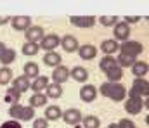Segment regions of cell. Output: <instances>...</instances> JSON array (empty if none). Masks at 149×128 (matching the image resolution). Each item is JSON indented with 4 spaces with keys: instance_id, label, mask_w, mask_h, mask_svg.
Returning a JSON list of instances; mask_svg holds the SVG:
<instances>
[{
    "instance_id": "37",
    "label": "cell",
    "mask_w": 149,
    "mask_h": 128,
    "mask_svg": "<svg viewBox=\"0 0 149 128\" xmlns=\"http://www.w3.org/2000/svg\"><path fill=\"white\" fill-rule=\"evenodd\" d=\"M33 128H49V121L45 118H37L33 121Z\"/></svg>"
},
{
    "instance_id": "38",
    "label": "cell",
    "mask_w": 149,
    "mask_h": 128,
    "mask_svg": "<svg viewBox=\"0 0 149 128\" xmlns=\"http://www.w3.org/2000/svg\"><path fill=\"white\" fill-rule=\"evenodd\" d=\"M139 21H141V17H139V16H130V17H128V16H127V17H125V21H123V23H127V24H128V26H130V24H134V23H139Z\"/></svg>"
},
{
    "instance_id": "1",
    "label": "cell",
    "mask_w": 149,
    "mask_h": 128,
    "mask_svg": "<svg viewBox=\"0 0 149 128\" xmlns=\"http://www.w3.org/2000/svg\"><path fill=\"white\" fill-rule=\"evenodd\" d=\"M101 95L111 99L114 102H120V100H125V97H127V88L121 85V83L106 82V83L101 85Z\"/></svg>"
},
{
    "instance_id": "31",
    "label": "cell",
    "mask_w": 149,
    "mask_h": 128,
    "mask_svg": "<svg viewBox=\"0 0 149 128\" xmlns=\"http://www.w3.org/2000/svg\"><path fill=\"white\" fill-rule=\"evenodd\" d=\"M12 82V69L9 66L0 68V85H9Z\"/></svg>"
},
{
    "instance_id": "39",
    "label": "cell",
    "mask_w": 149,
    "mask_h": 128,
    "mask_svg": "<svg viewBox=\"0 0 149 128\" xmlns=\"http://www.w3.org/2000/svg\"><path fill=\"white\" fill-rule=\"evenodd\" d=\"M7 23H10V17H7V16H0V26H3V24H7Z\"/></svg>"
},
{
    "instance_id": "4",
    "label": "cell",
    "mask_w": 149,
    "mask_h": 128,
    "mask_svg": "<svg viewBox=\"0 0 149 128\" xmlns=\"http://www.w3.org/2000/svg\"><path fill=\"white\" fill-rule=\"evenodd\" d=\"M142 50H144V45L141 42H135V40H127L120 45V54L132 55V57H137L139 54H142Z\"/></svg>"
},
{
    "instance_id": "35",
    "label": "cell",
    "mask_w": 149,
    "mask_h": 128,
    "mask_svg": "<svg viewBox=\"0 0 149 128\" xmlns=\"http://www.w3.org/2000/svg\"><path fill=\"white\" fill-rule=\"evenodd\" d=\"M116 127H118V128H137V127H135V123H134L132 120H128V118L120 120V123H116Z\"/></svg>"
},
{
    "instance_id": "5",
    "label": "cell",
    "mask_w": 149,
    "mask_h": 128,
    "mask_svg": "<svg viewBox=\"0 0 149 128\" xmlns=\"http://www.w3.org/2000/svg\"><path fill=\"white\" fill-rule=\"evenodd\" d=\"M68 125H73V127H76V125H80L81 123V111L80 109H76V107H70V109H66V111H63V116H61Z\"/></svg>"
},
{
    "instance_id": "15",
    "label": "cell",
    "mask_w": 149,
    "mask_h": 128,
    "mask_svg": "<svg viewBox=\"0 0 149 128\" xmlns=\"http://www.w3.org/2000/svg\"><path fill=\"white\" fill-rule=\"evenodd\" d=\"M97 97V88L94 85H85L80 88V99L83 102H92Z\"/></svg>"
},
{
    "instance_id": "24",
    "label": "cell",
    "mask_w": 149,
    "mask_h": 128,
    "mask_svg": "<svg viewBox=\"0 0 149 128\" xmlns=\"http://www.w3.org/2000/svg\"><path fill=\"white\" fill-rule=\"evenodd\" d=\"M23 71H24V76L30 80V78H37V76H40L38 73H40V69H38V64L37 62H26L24 64V68H23Z\"/></svg>"
},
{
    "instance_id": "32",
    "label": "cell",
    "mask_w": 149,
    "mask_h": 128,
    "mask_svg": "<svg viewBox=\"0 0 149 128\" xmlns=\"http://www.w3.org/2000/svg\"><path fill=\"white\" fill-rule=\"evenodd\" d=\"M81 123H83V127L85 128H99L101 127L99 118H97V116H92V114L83 116V118H81Z\"/></svg>"
},
{
    "instance_id": "19",
    "label": "cell",
    "mask_w": 149,
    "mask_h": 128,
    "mask_svg": "<svg viewBox=\"0 0 149 128\" xmlns=\"http://www.w3.org/2000/svg\"><path fill=\"white\" fill-rule=\"evenodd\" d=\"M30 80L23 75V76H17V78H12V88H16L19 93H23V92H26L28 88H30Z\"/></svg>"
},
{
    "instance_id": "28",
    "label": "cell",
    "mask_w": 149,
    "mask_h": 128,
    "mask_svg": "<svg viewBox=\"0 0 149 128\" xmlns=\"http://www.w3.org/2000/svg\"><path fill=\"white\" fill-rule=\"evenodd\" d=\"M19 99H21V93L16 90V88H12V86H9L7 88V92H5V102H9L10 106L12 104H19Z\"/></svg>"
},
{
    "instance_id": "18",
    "label": "cell",
    "mask_w": 149,
    "mask_h": 128,
    "mask_svg": "<svg viewBox=\"0 0 149 128\" xmlns=\"http://www.w3.org/2000/svg\"><path fill=\"white\" fill-rule=\"evenodd\" d=\"M70 76H73L74 82L83 83V82H87V78H88V71H87L83 66H74L73 69L70 71Z\"/></svg>"
},
{
    "instance_id": "23",
    "label": "cell",
    "mask_w": 149,
    "mask_h": 128,
    "mask_svg": "<svg viewBox=\"0 0 149 128\" xmlns=\"http://www.w3.org/2000/svg\"><path fill=\"white\" fill-rule=\"evenodd\" d=\"M14 59H16V50L10 47H5V50L0 54V62L3 66H9L10 62H14Z\"/></svg>"
},
{
    "instance_id": "13",
    "label": "cell",
    "mask_w": 149,
    "mask_h": 128,
    "mask_svg": "<svg viewBox=\"0 0 149 128\" xmlns=\"http://www.w3.org/2000/svg\"><path fill=\"white\" fill-rule=\"evenodd\" d=\"M63 48H64V52H68V54H73V52H78V40L74 38L73 35H64L63 38H61V43H59Z\"/></svg>"
},
{
    "instance_id": "8",
    "label": "cell",
    "mask_w": 149,
    "mask_h": 128,
    "mask_svg": "<svg viewBox=\"0 0 149 128\" xmlns=\"http://www.w3.org/2000/svg\"><path fill=\"white\" fill-rule=\"evenodd\" d=\"M113 33H114V40H116V42H118V40H120V42H127L128 37H130V26H128L127 23H123V21H121V23L118 21V23L114 24V31H113Z\"/></svg>"
},
{
    "instance_id": "10",
    "label": "cell",
    "mask_w": 149,
    "mask_h": 128,
    "mask_svg": "<svg viewBox=\"0 0 149 128\" xmlns=\"http://www.w3.org/2000/svg\"><path fill=\"white\" fill-rule=\"evenodd\" d=\"M10 24L16 31H26L31 26V19L28 16H16V17H10Z\"/></svg>"
},
{
    "instance_id": "33",
    "label": "cell",
    "mask_w": 149,
    "mask_h": 128,
    "mask_svg": "<svg viewBox=\"0 0 149 128\" xmlns=\"http://www.w3.org/2000/svg\"><path fill=\"white\" fill-rule=\"evenodd\" d=\"M38 50H40L38 43H30V42H26L24 45H23V54H24V55H37Z\"/></svg>"
},
{
    "instance_id": "6",
    "label": "cell",
    "mask_w": 149,
    "mask_h": 128,
    "mask_svg": "<svg viewBox=\"0 0 149 128\" xmlns=\"http://www.w3.org/2000/svg\"><path fill=\"white\" fill-rule=\"evenodd\" d=\"M144 106L146 102H142L141 97H128V100H125V111L128 114H139Z\"/></svg>"
},
{
    "instance_id": "2",
    "label": "cell",
    "mask_w": 149,
    "mask_h": 128,
    "mask_svg": "<svg viewBox=\"0 0 149 128\" xmlns=\"http://www.w3.org/2000/svg\"><path fill=\"white\" fill-rule=\"evenodd\" d=\"M9 114L16 121H30L35 116V109L31 106H21V104H12L9 107Z\"/></svg>"
},
{
    "instance_id": "25",
    "label": "cell",
    "mask_w": 149,
    "mask_h": 128,
    "mask_svg": "<svg viewBox=\"0 0 149 128\" xmlns=\"http://www.w3.org/2000/svg\"><path fill=\"white\" fill-rule=\"evenodd\" d=\"M45 95L50 99H59L63 95V86L57 85V83H49L45 88Z\"/></svg>"
},
{
    "instance_id": "29",
    "label": "cell",
    "mask_w": 149,
    "mask_h": 128,
    "mask_svg": "<svg viewBox=\"0 0 149 128\" xmlns=\"http://www.w3.org/2000/svg\"><path fill=\"white\" fill-rule=\"evenodd\" d=\"M45 102H47V95H45V93H33V95L30 97V104H28V106H31V107L35 109V107L45 106Z\"/></svg>"
},
{
    "instance_id": "41",
    "label": "cell",
    "mask_w": 149,
    "mask_h": 128,
    "mask_svg": "<svg viewBox=\"0 0 149 128\" xmlns=\"http://www.w3.org/2000/svg\"><path fill=\"white\" fill-rule=\"evenodd\" d=\"M108 128H118V127H116L114 123H111V125H109V127H108Z\"/></svg>"
},
{
    "instance_id": "11",
    "label": "cell",
    "mask_w": 149,
    "mask_h": 128,
    "mask_svg": "<svg viewBox=\"0 0 149 128\" xmlns=\"http://www.w3.org/2000/svg\"><path fill=\"white\" fill-rule=\"evenodd\" d=\"M52 80H54V83H57V85H63L64 82H68L70 80V69L66 68V66H57V68H54V73H52Z\"/></svg>"
},
{
    "instance_id": "14",
    "label": "cell",
    "mask_w": 149,
    "mask_h": 128,
    "mask_svg": "<svg viewBox=\"0 0 149 128\" xmlns=\"http://www.w3.org/2000/svg\"><path fill=\"white\" fill-rule=\"evenodd\" d=\"M78 54H80V59L83 61H90L97 55V48L90 43H85V45H80L78 47Z\"/></svg>"
},
{
    "instance_id": "7",
    "label": "cell",
    "mask_w": 149,
    "mask_h": 128,
    "mask_svg": "<svg viewBox=\"0 0 149 128\" xmlns=\"http://www.w3.org/2000/svg\"><path fill=\"white\" fill-rule=\"evenodd\" d=\"M59 43H61L59 37L54 35V33H50V35H45V37L40 40V45H38V47L43 48L45 52H54V48L59 47Z\"/></svg>"
},
{
    "instance_id": "30",
    "label": "cell",
    "mask_w": 149,
    "mask_h": 128,
    "mask_svg": "<svg viewBox=\"0 0 149 128\" xmlns=\"http://www.w3.org/2000/svg\"><path fill=\"white\" fill-rule=\"evenodd\" d=\"M116 62H118V66L123 69V68H132L134 66V62H135V57H132V55H125V54H120L118 57H116Z\"/></svg>"
},
{
    "instance_id": "9",
    "label": "cell",
    "mask_w": 149,
    "mask_h": 128,
    "mask_svg": "<svg viewBox=\"0 0 149 128\" xmlns=\"http://www.w3.org/2000/svg\"><path fill=\"white\" fill-rule=\"evenodd\" d=\"M24 37H26V42L38 43L43 37H45V33H43V28H42V26H30V28L24 31Z\"/></svg>"
},
{
    "instance_id": "20",
    "label": "cell",
    "mask_w": 149,
    "mask_h": 128,
    "mask_svg": "<svg viewBox=\"0 0 149 128\" xmlns=\"http://www.w3.org/2000/svg\"><path fill=\"white\" fill-rule=\"evenodd\" d=\"M61 61H63V57H61L57 52H47V54L43 55V62H45V66H50V68H57V66H61Z\"/></svg>"
},
{
    "instance_id": "3",
    "label": "cell",
    "mask_w": 149,
    "mask_h": 128,
    "mask_svg": "<svg viewBox=\"0 0 149 128\" xmlns=\"http://www.w3.org/2000/svg\"><path fill=\"white\" fill-rule=\"evenodd\" d=\"M149 93V83L146 78H135L134 83H132V88L128 90V97H148Z\"/></svg>"
},
{
    "instance_id": "40",
    "label": "cell",
    "mask_w": 149,
    "mask_h": 128,
    "mask_svg": "<svg viewBox=\"0 0 149 128\" xmlns=\"http://www.w3.org/2000/svg\"><path fill=\"white\" fill-rule=\"evenodd\" d=\"M3 50H5V43H2V42H0V54H2Z\"/></svg>"
},
{
    "instance_id": "16",
    "label": "cell",
    "mask_w": 149,
    "mask_h": 128,
    "mask_svg": "<svg viewBox=\"0 0 149 128\" xmlns=\"http://www.w3.org/2000/svg\"><path fill=\"white\" fill-rule=\"evenodd\" d=\"M149 71V66L146 61H135L132 66V73L135 75V78H144Z\"/></svg>"
},
{
    "instance_id": "26",
    "label": "cell",
    "mask_w": 149,
    "mask_h": 128,
    "mask_svg": "<svg viewBox=\"0 0 149 128\" xmlns=\"http://www.w3.org/2000/svg\"><path fill=\"white\" fill-rule=\"evenodd\" d=\"M118 66V62H116V57H113V55H104L102 59H101V64H99V68L106 73V71H109L113 68H116Z\"/></svg>"
},
{
    "instance_id": "27",
    "label": "cell",
    "mask_w": 149,
    "mask_h": 128,
    "mask_svg": "<svg viewBox=\"0 0 149 128\" xmlns=\"http://www.w3.org/2000/svg\"><path fill=\"white\" fill-rule=\"evenodd\" d=\"M106 76H108V82H111V83H120V80L123 78V69H121L120 66H116V68H113L109 71H106Z\"/></svg>"
},
{
    "instance_id": "21",
    "label": "cell",
    "mask_w": 149,
    "mask_h": 128,
    "mask_svg": "<svg viewBox=\"0 0 149 128\" xmlns=\"http://www.w3.org/2000/svg\"><path fill=\"white\" fill-rule=\"evenodd\" d=\"M63 116V109L59 107V106H49L47 109H45V120L47 121H56V120H59Z\"/></svg>"
},
{
    "instance_id": "36",
    "label": "cell",
    "mask_w": 149,
    "mask_h": 128,
    "mask_svg": "<svg viewBox=\"0 0 149 128\" xmlns=\"http://www.w3.org/2000/svg\"><path fill=\"white\" fill-rule=\"evenodd\" d=\"M0 128H23V127H21V123H19V121H16V120H9V121L2 123Z\"/></svg>"
},
{
    "instance_id": "12",
    "label": "cell",
    "mask_w": 149,
    "mask_h": 128,
    "mask_svg": "<svg viewBox=\"0 0 149 128\" xmlns=\"http://www.w3.org/2000/svg\"><path fill=\"white\" fill-rule=\"evenodd\" d=\"M70 23L78 28H92L95 24V17L92 16H73L70 17Z\"/></svg>"
},
{
    "instance_id": "17",
    "label": "cell",
    "mask_w": 149,
    "mask_h": 128,
    "mask_svg": "<svg viewBox=\"0 0 149 128\" xmlns=\"http://www.w3.org/2000/svg\"><path fill=\"white\" fill-rule=\"evenodd\" d=\"M101 50H102L106 55H113L114 52H118V50H120V43L116 42L114 38L104 40V42L101 43Z\"/></svg>"
},
{
    "instance_id": "22",
    "label": "cell",
    "mask_w": 149,
    "mask_h": 128,
    "mask_svg": "<svg viewBox=\"0 0 149 128\" xmlns=\"http://www.w3.org/2000/svg\"><path fill=\"white\" fill-rule=\"evenodd\" d=\"M49 85V78L47 76H37L35 80H33V83L30 85V88L35 92V93H42V90H45Z\"/></svg>"
},
{
    "instance_id": "34",
    "label": "cell",
    "mask_w": 149,
    "mask_h": 128,
    "mask_svg": "<svg viewBox=\"0 0 149 128\" xmlns=\"http://www.w3.org/2000/svg\"><path fill=\"white\" fill-rule=\"evenodd\" d=\"M99 23L102 26H114L118 23V17H114V16H102V17H99Z\"/></svg>"
}]
</instances>
